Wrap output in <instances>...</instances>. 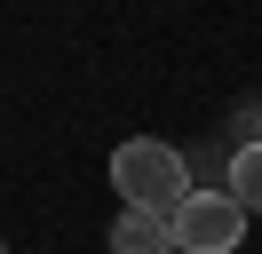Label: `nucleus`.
I'll list each match as a JSON object with an SVG mask.
<instances>
[{
	"label": "nucleus",
	"mask_w": 262,
	"mask_h": 254,
	"mask_svg": "<svg viewBox=\"0 0 262 254\" xmlns=\"http://www.w3.org/2000/svg\"><path fill=\"white\" fill-rule=\"evenodd\" d=\"M223 190L246 206V215H262V143H238V151H230V175H223Z\"/></svg>",
	"instance_id": "obj_4"
},
{
	"label": "nucleus",
	"mask_w": 262,
	"mask_h": 254,
	"mask_svg": "<svg viewBox=\"0 0 262 254\" xmlns=\"http://www.w3.org/2000/svg\"><path fill=\"white\" fill-rule=\"evenodd\" d=\"M0 254H8V246H0Z\"/></svg>",
	"instance_id": "obj_5"
},
{
	"label": "nucleus",
	"mask_w": 262,
	"mask_h": 254,
	"mask_svg": "<svg viewBox=\"0 0 262 254\" xmlns=\"http://www.w3.org/2000/svg\"><path fill=\"white\" fill-rule=\"evenodd\" d=\"M112 254H175V222H167V215H143V206H119Z\"/></svg>",
	"instance_id": "obj_3"
},
{
	"label": "nucleus",
	"mask_w": 262,
	"mask_h": 254,
	"mask_svg": "<svg viewBox=\"0 0 262 254\" xmlns=\"http://www.w3.org/2000/svg\"><path fill=\"white\" fill-rule=\"evenodd\" d=\"M112 190H119V206H143V215H175L183 199H191V159L175 151V143H151V135H135V143H119L112 151Z\"/></svg>",
	"instance_id": "obj_1"
},
{
	"label": "nucleus",
	"mask_w": 262,
	"mask_h": 254,
	"mask_svg": "<svg viewBox=\"0 0 262 254\" xmlns=\"http://www.w3.org/2000/svg\"><path fill=\"white\" fill-rule=\"evenodd\" d=\"M167 222H175V254H238L246 238V206L230 190H191Z\"/></svg>",
	"instance_id": "obj_2"
}]
</instances>
